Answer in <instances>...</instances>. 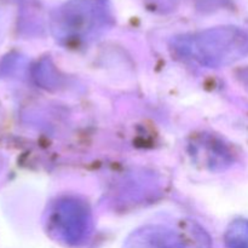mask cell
<instances>
[{"label": "cell", "instance_id": "obj_1", "mask_svg": "<svg viewBox=\"0 0 248 248\" xmlns=\"http://www.w3.org/2000/svg\"><path fill=\"white\" fill-rule=\"evenodd\" d=\"M173 50L202 67H227L248 55V35L234 27H220L177 38Z\"/></svg>", "mask_w": 248, "mask_h": 248}, {"label": "cell", "instance_id": "obj_2", "mask_svg": "<svg viewBox=\"0 0 248 248\" xmlns=\"http://www.w3.org/2000/svg\"><path fill=\"white\" fill-rule=\"evenodd\" d=\"M47 230L52 239L67 246H80L92 232V213L84 200L73 196L58 199L47 215Z\"/></svg>", "mask_w": 248, "mask_h": 248}, {"label": "cell", "instance_id": "obj_3", "mask_svg": "<svg viewBox=\"0 0 248 248\" xmlns=\"http://www.w3.org/2000/svg\"><path fill=\"white\" fill-rule=\"evenodd\" d=\"M124 248H186L182 232L162 225H147L136 230Z\"/></svg>", "mask_w": 248, "mask_h": 248}, {"label": "cell", "instance_id": "obj_4", "mask_svg": "<svg viewBox=\"0 0 248 248\" xmlns=\"http://www.w3.org/2000/svg\"><path fill=\"white\" fill-rule=\"evenodd\" d=\"M224 239L228 248H248V220H234L228 227Z\"/></svg>", "mask_w": 248, "mask_h": 248}]
</instances>
